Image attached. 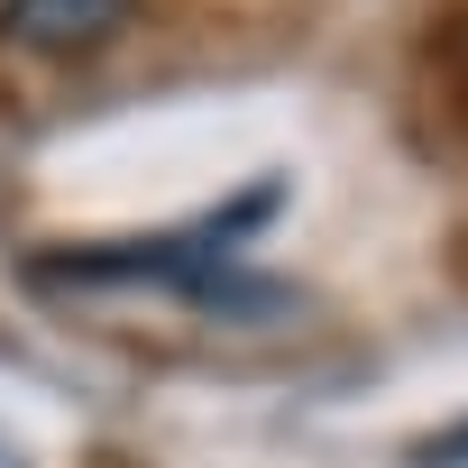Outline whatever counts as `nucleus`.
<instances>
[{
	"mask_svg": "<svg viewBox=\"0 0 468 468\" xmlns=\"http://www.w3.org/2000/svg\"><path fill=\"white\" fill-rule=\"evenodd\" d=\"M129 10H138V0H0V28H10L19 47H37V56H83Z\"/></svg>",
	"mask_w": 468,
	"mask_h": 468,
	"instance_id": "nucleus-1",
	"label": "nucleus"
},
{
	"mask_svg": "<svg viewBox=\"0 0 468 468\" xmlns=\"http://www.w3.org/2000/svg\"><path fill=\"white\" fill-rule=\"evenodd\" d=\"M404 468H468V422H441L431 441H413Z\"/></svg>",
	"mask_w": 468,
	"mask_h": 468,
	"instance_id": "nucleus-2",
	"label": "nucleus"
}]
</instances>
